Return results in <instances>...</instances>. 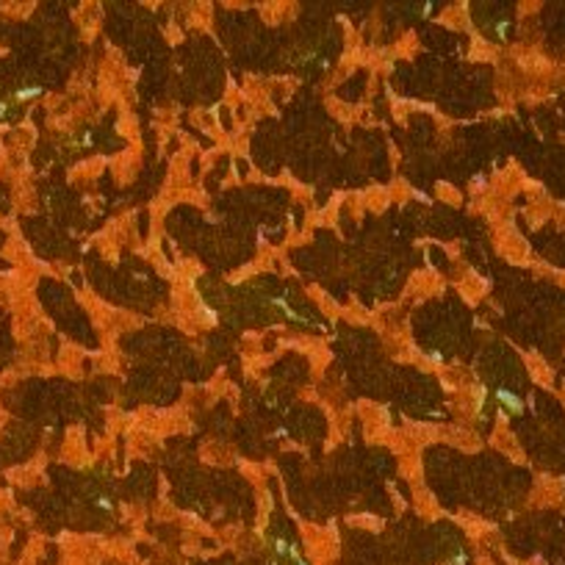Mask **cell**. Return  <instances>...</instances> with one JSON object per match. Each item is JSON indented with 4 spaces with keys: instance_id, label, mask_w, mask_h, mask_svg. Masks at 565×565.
Returning <instances> with one entry per match:
<instances>
[{
    "instance_id": "1",
    "label": "cell",
    "mask_w": 565,
    "mask_h": 565,
    "mask_svg": "<svg viewBox=\"0 0 565 565\" xmlns=\"http://www.w3.org/2000/svg\"><path fill=\"white\" fill-rule=\"evenodd\" d=\"M499 399H502V402H507L510 408H513V413H518V410H521V402H518V399L513 396V393H507V391H499Z\"/></svg>"
}]
</instances>
